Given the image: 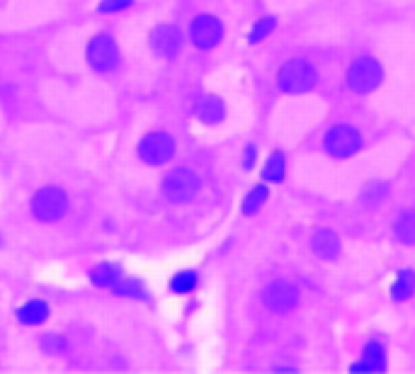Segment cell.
Masks as SVG:
<instances>
[{
	"label": "cell",
	"instance_id": "6",
	"mask_svg": "<svg viewBox=\"0 0 415 374\" xmlns=\"http://www.w3.org/2000/svg\"><path fill=\"white\" fill-rule=\"evenodd\" d=\"M362 149V134L350 124H335L326 134V151L333 158H350Z\"/></svg>",
	"mask_w": 415,
	"mask_h": 374
},
{
	"label": "cell",
	"instance_id": "25",
	"mask_svg": "<svg viewBox=\"0 0 415 374\" xmlns=\"http://www.w3.org/2000/svg\"><path fill=\"white\" fill-rule=\"evenodd\" d=\"M42 345H44L46 353H59V350L64 348V338H59L56 333H49V335H44Z\"/></svg>",
	"mask_w": 415,
	"mask_h": 374
},
{
	"label": "cell",
	"instance_id": "15",
	"mask_svg": "<svg viewBox=\"0 0 415 374\" xmlns=\"http://www.w3.org/2000/svg\"><path fill=\"white\" fill-rule=\"evenodd\" d=\"M413 292H415V272L413 270H400L394 287H391V297L396 301H405L413 297Z\"/></svg>",
	"mask_w": 415,
	"mask_h": 374
},
{
	"label": "cell",
	"instance_id": "24",
	"mask_svg": "<svg viewBox=\"0 0 415 374\" xmlns=\"http://www.w3.org/2000/svg\"><path fill=\"white\" fill-rule=\"evenodd\" d=\"M131 3L133 0H102L98 10L102 12V15H112V12H122L127 10V8H131Z\"/></svg>",
	"mask_w": 415,
	"mask_h": 374
},
{
	"label": "cell",
	"instance_id": "22",
	"mask_svg": "<svg viewBox=\"0 0 415 374\" xmlns=\"http://www.w3.org/2000/svg\"><path fill=\"white\" fill-rule=\"evenodd\" d=\"M386 195H389V187H386L384 183H374V185H369V187H365V192H362V205L365 207H376V205H381V202L386 200Z\"/></svg>",
	"mask_w": 415,
	"mask_h": 374
},
{
	"label": "cell",
	"instance_id": "4",
	"mask_svg": "<svg viewBox=\"0 0 415 374\" xmlns=\"http://www.w3.org/2000/svg\"><path fill=\"white\" fill-rule=\"evenodd\" d=\"M68 212V197L59 187H42L32 200V214L39 221H59Z\"/></svg>",
	"mask_w": 415,
	"mask_h": 374
},
{
	"label": "cell",
	"instance_id": "2",
	"mask_svg": "<svg viewBox=\"0 0 415 374\" xmlns=\"http://www.w3.org/2000/svg\"><path fill=\"white\" fill-rule=\"evenodd\" d=\"M199 187H202L199 175L194 173V170L185 168V165L183 168L170 170L163 180V195L168 197L173 205H185V202H190L199 192Z\"/></svg>",
	"mask_w": 415,
	"mask_h": 374
},
{
	"label": "cell",
	"instance_id": "1",
	"mask_svg": "<svg viewBox=\"0 0 415 374\" xmlns=\"http://www.w3.org/2000/svg\"><path fill=\"white\" fill-rule=\"evenodd\" d=\"M277 80H279V88L284 93H292V95L308 93L316 85V68L304 59H292L279 68Z\"/></svg>",
	"mask_w": 415,
	"mask_h": 374
},
{
	"label": "cell",
	"instance_id": "8",
	"mask_svg": "<svg viewBox=\"0 0 415 374\" xmlns=\"http://www.w3.org/2000/svg\"><path fill=\"white\" fill-rule=\"evenodd\" d=\"M223 39V25L219 22V17L214 15H199L190 25V41L197 49L209 51Z\"/></svg>",
	"mask_w": 415,
	"mask_h": 374
},
{
	"label": "cell",
	"instance_id": "18",
	"mask_svg": "<svg viewBox=\"0 0 415 374\" xmlns=\"http://www.w3.org/2000/svg\"><path fill=\"white\" fill-rule=\"evenodd\" d=\"M267 195H270V192H267L265 185H255V187H252V190L246 195V200H243V207H241L243 214H246V216L257 214V212H260V207L267 202Z\"/></svg>",
	"mask_w": 415,
	"mask_h": 374
},
{
	"label": "cell",
	"instance_id": "16",
	"mask_svg": "<svg viewBox=\"0 0 415 374\" xmlns=\"http://www.w3.org/2000/svg\"><path fill=\"white\" fill-rule=\"evenodd\" d=\"M394 231H396V236H398L400 243L415 245V212L413 209L403 212V214L396 219Z\"/></svg>",
	"mask_w": 415,
	"mask_h": 374
},
{
	"label": "cell",
	"instance_id": "11",
	"mask_svg": "<svg viewBox=\"0 0 415 374\" xmlns=\"http://www.w3.org/2000/svg\"><path fill=\"white\" fill-rule=\"evenodd\" d=\"M311 248L318 258L323 260H333L340 255V239L335 236V231L331 229H318L311 239Z\"/></svg>",
	"mask_w": 415,
	"mask_h": 374
},
{
	"label": "cell",
	"instance_id": "21",
	"mask_svg": "<svg viewBox=\"0 0 415 374\" xmlns=\"http://www.w3.org/2000/svg\"><path fill=\"white\" fill-rule=\"evenodd\" d=\"M112 290H114V294H122V297H146L144 285H141L138 279H131V277H119L112 285Z\"/></svg>",
	"mask_w": 415,
	"mask_h": 374
},
{
	"label": "cell",
	"instance_id": "10",
	"mask_svg": "<svg viewBox=\"0 0 415 374\" xmlns=\"http://www.w3.org/2000/svg\"><path fill=\"white\" fill-rule=\"evenodd\" d=\"M183 32L178 25H158L151 32V49L160 56V59H173L183 49Z\"/></svg>",
	"mask_w": 415,
	"mask_h": 374
},
{
	"label": "cell",
	"instance_id": "3",
	"mask_svg": "<svg viewBox=\"0 0 415 374\" xmlns=\"http://www.w3.org/2000/svg\"><path fill=\"white\" fill-rule=\"evenodd\" d=\"M381 75H384V71H381L379 61L371 59V56H362L347 68V88L357 95H367L381 83Z\"/></svg>",
	"mask_w": 415,
	"mask_h": 374
},
{
	"label": "cell",
	"instance_id": "23",
	"mask_svg": "<svg viewBox=\"0 0 415 374\" xmlns=\"http://www.w3.org/2000/svg\"><path fill=\"white\" fill-rule=\"evenodd\" d=\"M275 25H277L275 17H262V20H257L255 27H252V32H250V37H248V39H250V44H257V41L265 39V37L275 30Z\"/></svg>",
	"mask_w": 415,
	"mask_h": 374
},
{
	"label": "cell",
	"instance_id": "14",
	"mask_svg": "<svg viewBox=\"0 0 415 374\" xmlns=\"http://www.w3.org/2000/svg\"><path fill=\"white\" fill-rule=\"evenodd\" d=\"M362 364H365L367 372H384L386 369V355L384 345L379 340H371L365 345V353H362Z\"/></svg>",
	"mask_w": 415,
	"mask_h": 374
},
{
	"label": "cell",
	"instance_id": "13",
	"mask_svg": "<svg viewBox=\"0 0 415 374\" xmlns=\"http://www.w3.org/2000/svg\"><path fill=\"white\" fill-rule=\"evenodd\" d=\"M223 115H226V107H223V102L219 100V97L209 95V97H204V100H199L197 117L204 122V124H219V122L223 120Z\"/></svg>",
	"mask_w": 415,
	"mask_h": 374
},
{
	"label": "cell",
	"instance_id": "26",
	"mask_svg": "<svg viewBox=\"0 0 415 374\" xmlns=\"http://www.w3.org/2000/svg\"><path fill=\"white\" fill-rule=\"evenodd\" d=\"M252 163H255V146H248L246 149V168H252Z\"/></svg>",
	"mask_w": 415,
	"mask_h": 374
},
{
	"label": "cell",
	"instance_id": "17",
	"mask_svg": "<svg viewBox=\"0 0 415 374\" xmlns=\"http://www.w3.org/2000/svg\"><path fill=\"white\" fill-rule=\"evenodd\" d=\"M119 277H122V274H119V268L112 263H102V265H98V268L90 270V279H93L98 287H112Z\"/></svg>",
	"mask_w": 415,
	"mask_h": 374
},
{
	"label": "cell",
	"instance_id": "9",
	"mask_svg": "<svg viewBox=\"0 0 415 374\" xmlns=\"http://www.w3.org/2000/svg\"><path fill=\"white\" fill-rule=\"evenodd\" d=\"M265 299V306L275 314H289L294 306L299 304V290L292 285V282H284V279H277L262 294Z\"/></svg>",
	"mask_w": 415,
	"mask_h": 374
},
{
	"label": "cell",
	"instance_id": "5",
	"mask_svg": "<svg viewBox=\"0 0 415 374\" xmlns=\"http://www.w3.org/2000/svg\"><path fill=\"white\" fill-rule=\"evenodd\" d=\"M138 156L149 165H163L175 156V139L168 131H154L146 134L138 144Z\"/></svg>",
	"mask_w": 415,
	"mask_h": 374
},
{
	"label": "cell",
	"instance_id": "12",
	"mask_svg": "<svg viewBox=\"0 0 415 374\" xmlns=\"http://www.w3.org/2000/svg\"><path fill=\"white\" fill-rule=\"evenodd\" d=\"M46 319H49V306H46V301L35 299L17 309V321H20L22 326H39L44 324Z\"/></svg>",
	"mask_w": 415,
	"mask_h": 374
},
{
	"label": "cell",
	"instance_id": "20",
	"mask_svg": "<svg viewBox=\"0 0 415 374\" xmlns=\"http://www.w3.org/2000/svg\"><path fill=\"white\" fill-rule=\"evenodd\" d=\"M262 178H265L267 183H282L284 180V156L279 153V151H275V153L267 158Z\"/></svg>",
	"mask_w": 415,
	"mask_h": 374
},
{
	"label": "cell",
	"instance_id": "19",
	"mask_svg": "<svg viewBox=\"0 0 415 374\" xmlns=\"http://www.w3.org/2000/svg\"><path fill=\"white\" fill-rule=\"evenodd\" d=\"M197 287V272L194 270H183V272L173 274V279H170V292L173 294H190V292Z\"/></svg>",
	"mask_w": 415,
	"mask_h": 374
},
{
	"label": "cell",
	"instance_id": "7",
	"mask_svg": "<svg viewBox=\"0 0 415 374\" xmlns=\"http://www.w3.org/2000/svg\"><path fill=\"white\" fill-rule=\"evenodd\" d=\"M85 56H88V64L93 66L98 73H109L119 61L117 41H114L109 35L93 37L90 44H88V51H85Z\"/></svg>",
	"mask_w": 415,
	"mask_h": 374
}]
</instances>
